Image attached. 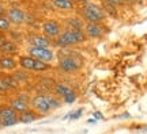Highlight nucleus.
Segmentation results:
<instances>
[{"mask_svg":"<svg viewBox=\"0 0 147 134\" xmlns=\"http://www.w3.org/2000/svg\"><path fill=\"white\" fill-rule=\"evenodd\" d=\"M8 106H10L16 114L25 113L27 110H30V98H27L25 95H16L14 98H10L8 100Z\"/></svg>","mask_w":147,"mask_h":134,"instance_id":"nucleus-8","label":"nucleus"},{"mask_svg":"<svg viewBox=\"0 0 147 134\" xmlns=\"http://www.w3.org/2000/svg\"><path fill=\"white\" fill-rule=\"evenodd\" d=\"M64 25L68 30H84L86 22L80 16H69L64 21Z\"/></svg>","mask_w":147,"mask_h":134,"instance_id":"nucleus-12","label":"nucleus"},{"mask_svg":"<svg viewBox=\"0 0 147 134\" xmlns=\"http://www.w3.org/2000/svg\"><path fill=\"white\" fill-rule=\"evenodd\" d=\"M48 100H49V104H51L52 111L56 110V108H59V107H61V100H60L57 96H55V95H48Z\"/></svg>","mask_w":147,"mask_h":134,"instance_id":"nucleus-22","label":"nucleus"},{"mask_svg":"<svg viewBox=\"0 0 147 134\" xmlns=\"http://www.w3.org/2000/svg\"><path fill=\"white\" fill-rule=\"evenodd\" d=\"M3 102H4V98H3V95H0V106L3 104Z\"/></svg>","mask_w":147,"mask_h":134,"instance_id":"nucleus-32","label":"nucleus"},{"mask_svg":"<svg viewBox=\"0 0 147 134\" xmlns=\"http://www.w3.org/2000/svg\"><path fill=\"white\" fill-rule=\"evenodd\" d=\"M7 41H8V38L4 35V33H0V46H1L4 42H7Z\"/></svg>","mask_w":147,"mask_h":134,"instance_id":"nucleus-27","label":"nucleus"},{"mask_svg":"<svg viewBox=\"0 0 147 134\" xmlns=\"http://www.w3.org/2000/svg\"><path fill=\"white\" fill-rule=\"evenodd\" d=\"M27 56L33 57L36 60L40 61L48 62V64H52L55 61V52L49 47H36V46H29L27 47Z\"/></svg>","mask_w":147,"mask_h":134,"instance_id":"nucleus-4","label":"nucleus"},{"mask_svg":"<svg viewBox=\"0 0 147 134\" xmlns=\"http://www.w3.org/2000/svg\"><path fill=\"white\" fill-rule=\"evenodd\" d=\"M4 126H3V121H1V118H0V129H3Z\"/></svg>","mask_w":147,"mask_h":134,"instance_id":"nucleus-33","label":"nucleus"},{"mask_svg":"<svg viewBox=\"0 0 147 134\" xmlns=\"http://www.w3.org/2000/svg\"><path fill=\"white\" fill-rule=\"evenodd\" d=\"M30 107L38 115H47L52 111L47 93H37L30 99Z\"/></svg>","mask_w":147,"mask_h":134,"instance_id":"nucleus-3","label":"nucleus"},{"mask_svg":"<svg viewBox=\"0 0 147 134\" xmlns=\"http://www.w3.org/2000/svg\"><path fill=\"white\" fill-rule=\"evenodd\" d=\"M40 117L41 115H38L34 110H27L25 113L18 114V121H19V123H32V122L37 121Z\"/></svg>","mask_w":147,"mask_h":134,"instance_id":"nucleus-15","label":"nucleus"},{"mask_svg":"<svg viewBox=\"0 0 147 134\" xmlns=\"http://www.w3.org/2000/svg\"><path fill=\"white\" fill-rule=\"evenodd\" d=\"M82 113H83V108H78L76 111H74V113H69V119H78L82 117Z\"/></svg>","mask_w":147,"mask_h":134,"instance_id":"nucleus-24","label":"nucleus"},{"mask_svg":"<svg viewBox=\"0 0 147 134\" xmlns=\"http://www.w3.org/2000/svg\"><path fill=\"white\" fill-rule=\"evenodd\" d=\"M0 53L1 54H5V56H12L18 53V45H16L14 41L8 39L7 42H4L1 46H0Z\"/></svg>","mask_w":147,"mask_h":134,"instance_id":"nucleus-16","label":"nucleus"},{"mask_svg":"<svg viewBox=\"0 0 147 134\" xmlns=\"http://www.w3.org/2000/svg\"><path fill=\"white\" fill-rule=\"evenodd\" d=\"M53 5L61 11H72L75 8L74 0H52Z\"/></svg>","mask_w":147,"mask_h":134,"instance_id":"nucleus-17","label":"nucleus"},{"mask_svg":"<svg viewBox=\"0 0 147 134\" xmlns=\"http://www.w3.org/2000/svg\"><path fill=\"white\" fill-rule=\"evenodd\" d=\"M7 15V10L4 8V5L0 4V16H5Z\"/></svg>","mask_w":147,"mask_h":134,"instance_id":"nucleus-28","label":"nucleus"},{"mask_svg":"<svg viewBox=\"0 0 147 134\" xmlns=\"http://www.w3.org/2000/svg\"><path fill=\"white\" fill-rule=\"evenodd\" d=\"M84 33L90 39H100L105 34V26L102 23H86Z\"/></svg>","mask_w":147,"mask_h":134,"instance_id":"nucleus-9","label":"nucleus"},{"mask_svg":"<svg viewBox=\"0 0 147 134\" xmlns=\"http://www.w3.org/2000/svg\"><path fill=\"white\" fill-rule=\"evenodd\" d=\"M134 0H120L121 4H128V3H132Z\"/></svg>","mask_w":147,"mask_h":134,"instance_id":"nucleus-29","label":"nucleus"},{"mask_svg":"<svg viewBox=\"0 0 147 134\" xmlns=\"http://www.w3.org/2000/svg\"><path fill=\"white\" fill-rule=\"evenodd\" d=\"M76 98H78V95H76V92L74 91L72 88L69 89V92H67L65 95H64L63 98H61V100H63L65 104H72L75 100H76Z\"/></svg>","mask_w":147,"mask_h":134,"instance_id":"nucleus-20","label":"nucleus"},{"mask_svg":"<svg viewBox=\"0 0 147 134\" xmlns=\"http://www.w3.org/2000/svg\"><path fill=\"white\" fill-rule=\"evenodd\" d=\"M0 118L3 121V126L4 127H11L19 123L18 121V114L8 106V104H1L0 106Z\"/></svg>","mask_w":147,"mask_h":134,"instance_id":"nucleus-6","label":"nucleus"},{"mask_svg":"<svg viewBox=\"0 0 147 134\" xmlns=\"http://www.w3.org/2000/svg\"><path fill=\"white\" fill-rule=\"evenodd\" d=\"M12 77L15 79L19 84H23V83H27V79H29V75H27L26 71H14L12 72Z\"/></svg>","mask_w":147,"mask_h":134,"instance_id":"nucleus-19","label":"nucleus"},{"mask_svg":"<svg viewBox=\"0 0 147 134\" xmlns=\"http://www.w3.org/2000/svg\"><path fill=\"white\" fill-rule=\"evenodd\" d=\"M76 1H79V3H83V4H86V3H89V1H91V0H76Z\"/></svg>","mask_w":147,"mask_h":134,"instance_id":"nucleus-30","label":"nucleus"},{"mask_svg":"<svg viewBox=\"0 0 147 134\" xmlns=\"http://www.w3.org/2000/svg\"><path fill=\"white\" fill-rule=\"evenodd\" d=\"M7 18L11 22V25H22L26 21V12L18 7H11L7 10Z\"/></svg>","mask_w":147,"mask_h":134,"instance_id":"nucleus-10","label":"nucleus"},{"mask_svg":"<svg viewBox=\"0 0 147 134\" xmlns=\"http://www.w3.org/2000/svg\"><path fill=\"white\" fill-rule=\"evenodd\" d=\"M10 91H12L10 84L5 81L4 77H0V95H5V93H8Z\"/></svg>","mask_w":147,"mask_h":134,"instance_id":"nucleus-23","label":"nucleus"},{"mask_svg":"<svg viewBox=\"0 0 147 134\" xmlns=\"http://www.w3.org/2000/svg\"><path fill=\"white\" fill-rule=\"evenodd\" d=\"M69 89H71V88H69L68 85L61 84V83H57V84L53 85V95H55V96H59V98H63L65 93L69 92Z\"/></svg>","mask_w":147,"mask_h":134,"instance_id":"nucleus-18","label":"nucleus"},{"mask_svg":"<svg viewBox=\"0 0 147 134\" xmlns=\"http://www.w3.org/2000/svg\"><path fill=\"white\" fill-rule=\"evenodd\" d=\"M11 31V22L7 16H0V33H8Z\"/></svg>","mask_w":147,"mask_h":134,"instance_id":"nucleus-21","label":"nucleus"},{"mask_svg":"<svg viewBox=\"0 0 147 134\" xmlns=\"http://www.w3.org/2000/svg\"><path fill=\"white\" fill-rule=\"evenodd\" d=\"M34 62H36V58H33L30 56H19L18 58V64L21 69L26 71V72H33L34 71Z\"/></svg>","mask_w":147,"mask_h":134,"instance_id":"nucleus-14","label":"nucleus"},{"mask_svg":"<svg viewBox=\"0 0 147 134\" xmlns=\"http://www.w3.org/2000/svg\"><path fill=\"white\" fill-rule=\"evenodd\" d=\"M106 4H110V5H115V7H119L121 4L120 0H104Z\"/></svg>","mask_w":147,"mask_h":134,"instance_id":"nucleus-25","label":"nucleus"},{"mask_svg":"<svg viewBox=\"0 0 147 134\" xmlns=\"http://www.w3.org/2000/svg\"><path fill=\"white\" fill-rule=\"evenodd\" d=\"M80 18L86 23H102L105 21L106 14L104 11V7L97 4L95 1H89L82 5L80 8Z\"/></svg>","mask_w":147,"mask_h":134,"instance_id":"nucleus-2","label":"nucleus"},{"mask_svg":"<svg viewBox=\"0 0 147 134\" xmlns=\"http://www.w3.org/2000/svg\"><path fill=\"white\" fill-rule=\"evenodd\" d=\"M29 42H30V46H36V47H49L51 46V39L47 38L44 34H33L29 37Z\"/></svg>","mask_w":147,"mask_h":134,"instance_id":"nucleus-13","label":"nucleus"},{"mask_svg":"<svg viewBox=\"0 0 147 134\" xmlns=\"http://www.w3.org/2000/svg\"><path fill=\"white\" fill-rule=\"evenodd\" d=\"M0 56H1V53H0Z\"/></svg>","mask_w":147,"mask_h":134,"instance_id":"nucleus-34","label":"nucleus"},{"mask_svg":"<svg viewBox=\"0 0 147 134\" xmlns=\"http://www.w3.org/2000/svg\"><path fill=\"white\" fill-rule=\"evenodd\" d=\"M89 39L84 30H65L61 31V34L55 39V43L60 47H68V46H75L79 43H83Z\"/></svg>","mask_w":147,"mask_h":134,"instance_id":"nucleus-1","label":"nucleus"},{"mask_svg":"<svg viewBox=\"0 0 147 134\" xmlns=\"http://www.w3.org/2000/svg\"><path fill=\"white\" fill-rule=\"evenodd\" d=\"M42 33L47 38H52L56 39L60 34H61V25L60 22L55 21V19H47L45 22H42Z\"/></svg>","mask_w":147,"mask_h":134,"instance_id":"nucleus-7","label":"nucleus"},{"mask_svg":"<svg viewBox=\"0 0 147 134\" xmlns=\"http://www.w3.org/2000/svg\"><path fill=\"white\" fill-rule=\"evenodd\" d=\"M93 117H94L95 121H98V119H104V115H102L100 111H95V113H93Z\"/></svg>","mask_w":147,"mask_h":134,"instance_id":"nucleus-26","label":"nucleus"},{"mask_svg":"<svg viewBox=\"0 0 147 134\" xmlns=\"http://www.w3.org/2000/svg\"><path fill=\"white\" fill-rule=\"evenodd\" d=\"M87 123H97V121H95L94 118H93V119H89V121H87Z\"/></svg>","mask_w":147,"mask_h":134,"instance_id":"nucleus-31","label":"nucleus"},{"mask_svg":"<svg viewBox=\"0 0 147 134\" xmlns=\"http://www.w3.org/2000/svg\"><path fill=\"white\" fill-rule=\"evenodd\" d=\"M18 67H19L18 58H15L14 56H5V54L0 56V71H3V72H14V71H16Z\"/></svg>","mask_w":147,"mask_h":134,"instance_id":"nucleus-11","label":"nucleus"},{"mask_svg":"<svg viewBox=\"0 0 147 134\" xmlns=\"http://www.w3.org/2000/svg\"><path fill=\"white\" fill-rule=\"evenodd\" d=\"M83 65L82 60H78V58H74V57H63L60 58L57 62L59 69L64 73H75L80 71V68Z\"/></svg>","mask_w":147,"mask_h":134,"instance_id":"nucleus-5","label":"nucleus"}]
</instances>
